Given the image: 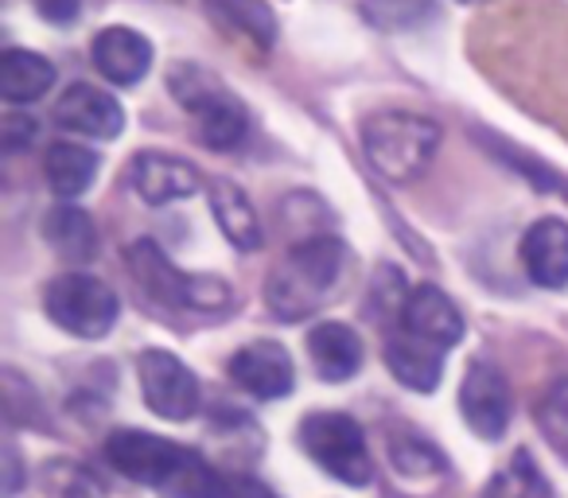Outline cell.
Returning <instances> with one entry per match:
<instances>
[{"mask_svg": "<svg viewBox=\"0 0 568 498\" xmlns=\"http://www.w3.org/2000/svg\"><path fill=\"white\" fill-rule=\"evenodd\" d=\"M436 149H440V125L420 118V113L382 110L374 118H366L363 125L366 164L382 180L397 183V187L420 180L428 172V164L436 160Z\"/></svg>", "mask_w": 568, "mask_h": 498, "instance_id": "obj_3", "label": "cell"}, {"mask_svg": "<svg viewBox=\"0 0 568 498\" xmlns=\"http://www.w3.org/2000/svg\"><path fill=\"white\" fill-rule=\"evenodd\" d=\"M203 9L211 12L219 24L234 28L237 35L253 40L257 48L268 51L276 43V20L265 0H203Z\"/></svg>", "mask_w": 568, "mask_h": 498, "instance_id": "obj_21", "label": "cell"}, {"mask_svg": "<svg viewBox=\"0 0 568 498\" xmlns=\"http://www.w3.org/2000/svg\"><path fill=\"white\" fill-rule=\"evenodd\" d=\"M459 4H483V0H459Z\"/></svg>", "mask_w": 568, "mask_h": 498, "instance_id": "obj_31", "label": "cell"}, {"mask_svg": "<svg viewBox=\"0 0 568 498\" xmlns=\"http://www.w3.org/2000/svg\"><path fill=\"white\" fill-rule=\"evenodd\" d=\"M4 402H9L4 405V409H9V420H17V425H40V428L48 425L40 394L20 378V370H4Z\"/></svg>", "mask_w": 568, "mask_h": 498, "instance_id": "obj_27", "label": "cell"}, {"mask_svg": "<svg viewBox=\"0 0 568 498\" xmlns=\"http://www.w3.org/2000/svg\"><path fill=\"white\" fill-rule=\"evenodd\" d=\"M206 199H211V214H214V222H219L222 237H226L234 250H242V254L261 250L265 230H261L257 211H253V203L245 199V191L237 187V183L214 180L211 187H206Z\"/></svg>", "mask_w": 568, "mask_h": 498, "instance_id": "obj_17", "label": "cell"}, {"mask_svg": "<svg viewBox=\"0 0 568 498\" xmlns=\"http://www.w3.org/2000/svg\"><path fill=\"white\" fill-rule=\"evenodd\" d=\"M98 167H102V160H98L90 149H82V144H74V141L51 144L48 156H43V175H48L51 191H55L59 199L82 195V191L94 183Z\"/></svg>", "mask_w": 568, "mask_h": 498, "instance_id": "obj_20", "label": "cell"}, {"mask_svg": "<svg viewBox=\"0 0 568 498\" xmlns=\"http://www.w3.org/2000/svg\"><path fill=\"white\" fill-rule=\"evenodd\" d=\"M105 459L125 479L160 490L164 498H234V482L195 448H183L144 428H118L105 436Z\"/></svg>", "mask_w": 568, "mask_h": 498, "instance_id": "obj_1", "label": "cell"}, {"mask_svg": "<svg viewBox=\"0 0 568 498\" xmlns=\"http://www.w3.org/2000/svg\"><path fill=\"white\" fill-rule=\"evenodd\" d=\"M55 121L79 136H94V141H118L125 129V110L113 94L90 87V82H74L63 90L55 102Z\"/></svg>", "mask_w": 568, "mask_h": 498, "instance_id": "obj_13", "label": "cell"}, {"mask_svg": "<svg viewBox=\"0 0 568 498\" xmlns=\"http://www.w3.org/2000/svg\"><path fill=\"white\" fill-rule=\"evenodd\" d=\"M537 495H549V487H545L541 471H537L534 456H529L526 448L514 451L510 464L498 467L495 475H490V482L483 487V498H537Z\"/></svg>", "mask_w": 568, "mask_h": 498, "instance_id": "obj_24", "label": "cell"}, {"mask_svg": "<svg viewBox=\"0 0 568 498\" xmlns=\"http://www.w3.org/2000/svg\"><path fill=\"white\" fill-rule=\"evenodd\" d=\"M98 74L113 87H136L152 71V43L136 28H105L90 48Z\"/></svg>", "mask_w": 568, "mask_h": 498, "instance_id": "obj_15", "label": "cell"}, {"mask_svg": "<svg viewBox=\"0 0 568 498\" xmlns=\"http://www.w3.org/2000/svg\"><path fill=\"white\" fill-rule=\"evenodd\" d=\"M459 413H464L467 428L475 436H483V440H498L510 428V382H506V374L490 358H471L464 386H459Z\"/></svg>", "mask_w": 568, "mask_h": 498, "instance_id": "obj_10", "label": "cell"}, {"mask_svg": "<svg viewBox=\"0 0 568 498\" xmlns=\"http://www.w3.org/2000/svg\"><path fill=\"white\" fill-rule=\"evenodd\" d=\"M226 374L237 389H245L250 397H261V402L293 394V386H296L293 355L273 339H253V343H245L242 350H234Z\"/></svg>", "mask_w": 568, "mask_h": 498, "instance_id": "obj_11", "label": "cell"}, {"mask_svg": "<svg viewBox=\"0 0 568 498\" xmlns=\"http://www.w3.org/2000/svg\"><path fill=\"white\" fill-rule=\"evenodd\" d=\"M136 378H141V394L156 417L164 420H191L203 405V386L191 374L187 363L172 355V350H144L136 358Z\"/></svg>", "mask_w": 568, "mask_h": 498, "instance_id": "obj_9", "label": "cell"}, {"mask_svg": "<svg viewBox=\"0 0 568 498\" xmlns=\"http://www.w3.org/2000/svg\"><path fill=\"white\" fill-rule=\"evenodd\" d=\"M24 487V467H20V456L12 444H4V495H17V490Z\"/></svg>", "mask_w": 568, "mask_h": 498, "instance_id": "obj_29", "label": "cell"}, {"mask_svg": "<svg viewBox=\"0 0 568 498\" xmlns=\"http://www.w3.org/2000/svg\"><path fill=\"white\" fill-rule=\"evenodd\" d=\"M230 482H234V498H276L268 487H261L257 479H242V475H230Z\"/></svg>", "mask_w": 568, "mask_h": 498, "instance_id": "obj_30", "label": "cell"}, {"mask_svg": "<svg viewBox=\"0 0 568 498\" xmlns=\"http://www.w3.org/2000/svg\"><path fill=\"white\" fill-rule=\"evenodd\" d=\"M537 428L545 444L568 464V378H557L537 402Z\"/></svg>", "mask_w": 568, "mask_h": 498, "instance_id": "obj_26", "label": "cell"}, {"mask_svg": "<svg viewBox=\"0 0 568 498\" xmlns=\"http://www.w3.org/2000/svg\"><path fill=\"white\" fill-rule=\"evenodd\" d=\"M308 358L312 370L324 382H351L358 370H363V339H358L355 327L339 324V319H327V324H316L308 335Z\"/></svg>", "mask_w": 568, "mask_h": 498, "instance_id": "obj_16", "label": "cell"}, {"mask_svg": "<svg viewBox=\"0 0 568 498\" xmlns=\"http://www.w3.org/2000/svg\"><path fill=\"white\" fill-rule=\"evenodd\" d=\"M40 482L55 498H105L102 475L79 459H48L40 467Z\"/></svg>", "mask_w": 568, "mask_h": 498, "instance_id": "obj_23", "label": "cell"}, {"mask_svg": "<svg viewBox=\"0 0 568 498\" xmlns=\"http://www.w3.org/2000/svg\"><path fill=\"white\" fill-rule=\"evenodd\" d=\"M389 464L402 479H444L448 475V456L417 433L389 436Z\"/></svg>", "mask_w": 568, "mask_h": 498, "instance_id": "obj_22", "label": "cell"}, {"mask_svg": "<svg viewBox=\"0 0 568 498\" xmlns=\"http://www.w3.org/2000/svg\"><path fill=\"white\" fill-rule=\"evenodd\" d=\"M43 237H48V245L55 254H63L74 265H87L98 257V226L79 206H55L43 218Z\"/></svg>", "mask_w": 568, "mask_h": 498, "instance_id": "obj_19", "label": "cell"}, {"mask_svg": "<svg viewBox=\"0 0 568 498\" xmlns=\"http://www.w3.org/2000/svg\"><path fill=\"white\" fill-rule=\"evenodd\" d=\"M168 90L175 94V102L195 118L199 141L214 152L237 149L250 133V113L245 105L214 79L211 71H203L199 63H175L168 71Z\"/></svg>", "mask_w": 568, "mask_h": 498, "instance_id": "obj_5", "label": "cell"}, {"mask_svg": "<svg viewBox=\"0 0 568 498\" xmlns=\"http://www.w3.org/2000/svg\"><path fill=\"white\" fill-rule=\"evenodd\" d=\"M43 312L74 339H102L118 324L121 301L105 281L90 273H59L43 293Z\"/></svg>", "mask_w": 568, "mask_h": 498, "instance_id": "obj_7", "label": "cell"}, {"mask_svg": "<svg viewBox=\"0 0 568 498\" xmlns=\"http://www.w3.org/2000/svg\"><path fill=\"white\" fill-rule=\"evenodd\" d=\"M301 448L312 464L347 487H366L374 479L371 444L351 413H308L301 420Z\"/></svg>", "mask_w": 568, "mask_h": 498, "instance_id": "obj_6", "label": "cell"}, {"mask_svg": "<svg viewBox=\"0 0 568 498\" xmlns=\"http://www.w3.org/2000/svg\"><path fill=\"white\" fill-rule=\"evenodd\" d=\"M36 12L51 24H71L74 17L82 12V0H32Z\"/></svg>", "mask_w": 568, "mask_h": 498, "instance_id": "obj_28", "label": "cell"}, {"mask_svg": "<svg viewBox=\"0 0 568 498\" xmlns=\"http://www.w3.org/2000/svg\"><path fill=\"white\" fill-rule=\"evenodd\" d=\"M125 265L133 273L136 288L152 304L172 312H226L230 308V285L222 277H203V273H183L172 265V257L160 250L152 237L129 245Z\"/></svg>", "mask_w": 568, "mask_h": 498, "instance_id": "obj_4", "label": "cell"}, {"mask_svg": "<svg viewBox=\"0 0 568 498\" xmlns=\"http://www.w3.org/2000/svg\"><path fill=\"white\" fill-rule=\"evenodd\" d=\"M436 12V0H363V17L382 32H413Z\"/></svg>", "mask_w": 568, "mask_h": 498, "instance_id": "obj_25", "label": "cell"}, {"mask_svg": "<svg viewBox=\"0 0 568 498\" xmlns=\"http://www.w3.org/2000/svg\"><path fill=\"white\" fill-rule=\"evenodd\" d=\"M386 332H397L402 339L448 358V350L464 339V316L436 285H417L405 293L402 308L394 312Z\"/></svg>", "mask_w": 568, "mask_h": 498, "instance_id": "obj_8", "label": "cell"}, {"mask_svg": "<svg viewBox=\"0 0 568 498\" xmlns=\"http://www.w3.org/2000/svg\"><path fill=\"white\" fill-rule=\"evenodd\" d=\"M521 265L534 285L549 288V293L568 288V222L537 218L521 237Z\"/></svg>", "mask_w": 568, "mask_h": 498, "instance_id": "obj_14", "label": "cell"}, {"mask_svg": "<svg viewBox=\"0 0 568 498\" xmlns=\"http://www.w3.org/2000/svg\"><path fill=\"white\" fill-rule=\"evenodd\" d=\"M347 265V245L332 234H312L296 242L265 281V304L284 324H301L335 296Z\"/></svg>", "mask_w": 568, "mask_h": 498, "instance_id": "obj_2", "label": "cell"}, {"mask_svg": "<svg viewBox=\"0 0 568 498\" xmlns=\"http://www.w3.org/2000/svg\"><path fill=\"white\" fill-rule=\"evenodd\" d=\"M129 183L149 206H168L195 195L203 187V175L195 164L172 156V152H136L133 167H129Z\"/></svg>", "mask_w": 568, "mask_h": 498, "instance_id": "obj_12", "label": "cell"}, {"mask_svg": "<svg viewBox=\"0 0 568 498\" xmlns=\"http://www.w3.org/2000/svg\"><path fill=\"white\" fill-rule=\"evenodd\" d=\"M55 87V67L24 48H9L0 55V98L9 105H32Z\"/></svg>", "mask_w": 568, "mask_h": 498, "instance_id": "obj_18", "label": "cell"}]
</instances>
